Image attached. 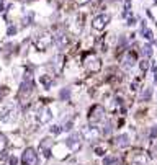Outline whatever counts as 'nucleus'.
<instances>
[{"label": "nucleus", "instance_id": "1", "mask_svg": "<svg viewBox=\"0 0 157 165\" xmlns=\"http://www.w3.org/2000/svg\"><path fill=\"white\" fill-rule=\"evenodd\" d=\"M82 65H83V69H85L87 72L95 74V72H98L100 69H102V61H100V57L95 54V52H87V54L83 56V59H82Z\"/></svg>", "mask_w": 157, "mask_h": 165}, {"label": "nucleus", "instance_id": "8", "mask_svg": "<svg viewBox=\"0 0 157 165\" xmlns=\"http://www.w3.org/2000/svg\"><path fill=\"white\" fill-rule=\"evenodd\" d=\"M110 23V15L106 13H102V15H97L95 18L92 20V28L95 31H102L106 28V25Z\"/></svg>", "mask_w": 157, "mask_h": 165}, {"label": "nucleus", "instance_id": "5", "mask_svg": "<svg viewBox=\"0 0 157 165\" xmlns=\"http://www.w3.org/2000/svg\"><path fill=\"white\" fill-rule=\"evenodd\" d=\"M82 136L85 138L87 142L95 144V142L100 141V136H102V132H100L98 128H95V126L90 124V126H85V128L82 129Z\"/></svg>", "mask_w": 157, "mask_h": 165}, {"label": "nucleus", "instance_id": "20", "mask_svg": "<svg viewBox=\"0 0 157 165\" xmlns=\"http://www.w3.org/2000/svg\"><path fill=\"white\" fill-rule=\"evenodd\" d=\"M7 149V138L3 134H0V154H3Z\"/></svg>", "mask_w": 157, "mask_h": 165}, {"label": "nucleus", "instance_id": "2", "mask_svg": "<svg viewBox=\"0 0 157 165\" xmlns=\"http://www.w3.org/2000/svg\"><path fill=\"white\" fill-rule=\"evenodd\" d=\"M18 116V108H16L15 103H7L0 108V121L8 124V123H13Z\"/></svg>", "mask_w": 157, "mask_h": 165}, {"label": "nucleus", "instance_id": "9", "mask_svg": "<svg viewBox=\"0 0 157 165\" xmlns=\"http://www.w3.org/2000/svg\"><path fill=\"white\" fill-rule=\"evenodd\" d=\"M52 139H49V138H44L43 141L39 142V150H41V154H43L46 159H49L51 157V149H52Z\"/></svg>", "mask_w": 157, "mask_h": 165}, {"label": "nucleus", "instance_id": "12", "mask_svg": "<svg viewBox=\"0 0 157 165\" xmlns=\"http://www.w3.org/2000/svg\"><path fill=\"white\" fill-rule=\"evenodd\" d=\"M52 39H54V43H56V46H57V49H62V48H65L69 44V38H67V34L65 33H62V31H59L56 36H52Z\"/></svg>", "mask_w": 157, "mask_h": 165}, {"label": "nucleus", "instance_id": "34", "mask_svg": "<svg viewBox=\"0 0 157 165\" xmlns=\"http://www.w3.org/2000/svg\"><path fill=\"white\" fill-rule=\"evenodd\" d=\"M152 71H154V72L157 74V65H154V69H152Z\"/></svg>", "mask_w": 157, "mask_h": 165}, {"label": "nucleus", "instance_id": "7", "mask_svg": "<svg viewBox=\"0 0 157 165\" xmlns=\"http://www.w3.org/2000/svg\"><path fill=\"white\" fill-rule=\"evenodd\" d=\"M65 144H67V147L72 150V152H79V150L82 149V136L77 134V132H74V134H71L67 139H65Z\"/></svg>", "mask_w": 157, "mask_h": 165}, {"label": "nucleus", "instance_id": "11", "mask_svg": "<svg viewBox=\"0 0 157 165\" xmlns=\"http://www.w3.org/2000/svg\"><path fill=\"white\" fill-rule=\"evenodd\" d=\"M129 165H147V157L144 152H132Z\"/></svg>", "mask_w": 157, "mask_h": 165}, {"label": "nucleus", "instance_id": "24", "mask_svg": "<svg viewBox=\"0 0 157 165\" xmlns=\"http://www.w3.org/2000/svg\"><path fill=\"white\" fill-rule=\"evenodd\" d=\"M33 18H34V15H33V13H28L25 18H23V26H28V25L33 22Z\"/></svg>", "mask_w": 157, "mask_h": 165}, {"label": "nucleus", "instance_id": "26", "mask_svg": "<svg viewBox=\"0 0 157 165\" xmlns=\"http://www.w3.org/2000/svg\"><path fill=\"white\" fill-rule=\"evenodd\" d=\"M8 92H10V90L7 88V87H0V100H3V98L8 95Z\"/></svg>", "mask_w": 157, "mask_h": 165}, {"label": "nucleus", "instance_id": "17", "mask_svg": "<svg viewBox=\"0 0 157 165\" xmlns=\"http://www.w3.org/2000/svg\"><path fill=\"white\" fill-rule=\"evenodd\" d=\"M151 97H152V88H151V87H146L144 92L141 93V100L147 101V100H151Z\"/></svg>", "mask_w": 157, "mask_h": 165}, {"label": "nucleus", "instance_id": "32", "mask_svg": "<svg viewBox=\"0 0 157 165\" xmlns=\"http://www.w3.org/2000/svg\"><path fill=\"white\" fill-rule=\"evenodd\" d=\"M124 3H126V10L131 8V0H124Z\"/></svg>", "mask_w": 157, "mask_h": 165}, {"label": "nucleus", "instance_id": "18", "mask_svg": "<svg viewBox=\"0 0 157 165\" xmlns=\"http://www.w3.org/2000/svg\"><path fill=\"white\" fill-rule=\"evenodd\" d=\"M142 54H144L146 57H151V56L154 54V49H152V44H146V46L142 48Z\"/></svg>", "mask_w": 157, "mask_h": 165}, {"label": "nucleus", "instance_id": "14", "mask_svg": "<svg viewBox=\"0 0 157 165\" xmlns=\"http://www.w3.org/2000/svg\"><path fill=\"white\" fill-rule=\"evenodd\" d=\"M62 67H64V56L62 54H57L52 57V69L54 72H61Z\"/></svg>", "mask_w": 157, "mask_h": 165}, {"label": "nucleus", "instance_id": "6", "mask_svg": "<svg viewBox=\"0 0 157 165\" xmlns=\"http://www.w3.org/2000/svg\"><path fill=\"white\" fill-rule=\"evenodd\" d=\"M22 164L23 165H38V154L33 147H28L22 154Z\"/></svg>", "mask_w": 157, "mask_h": 165}, {"label": "nucleus", "instance_id": "33", "mask_svg": "<svg viewBox=\"0 0 157 165\" xmlns=\"http://www.w3.org/2000/svg\"><path fill=\"white\" fill-rule=\"evenodd\" d=\"M18 2H22V3H30V2H33V0H18Z\"/></svg>", "mask_w": 157, "mask_h": 165}, {"label": "nucleus", "instance_id": "30", "mask_svg": "<svg viewBox=\"0 0 157 165\" xmlns=\"http://www.w3.org/2000/svg\"><path fill=\"white\" fill-rule=\"evenodd\" d=\"M8 165H16V157H10Z\"/></svg>", "mask_w": 157, "mask_h": 165}, {"label": "nucleus", "instance_id": "3", "mask_svg": "<svg viewBox=\"0 0 157 165\" xmlns=\"http://www.w3.org/2000/svg\"><path fill=\"white\" fill-rule=\"evenodd\" d=\"M52 43H54V39H52V36L49 33L38 34V36L34 38V41H33L34 48H36L38 51H46V49H49L52 46Z\"/></svg>", "mask_w": 157, "mask_h": 165}, {"label": "nucleus", "instance_id": "25", "mask_svg": "<svg viewBox=\"0 0 157 165\" xmlns=\"http://www.w3.org/2000/svg\"><path fill=\"white\" fill-rule=\"evenodd\" d=\"M105 152H106V147H105V146H98V147L95 149V154H97V155H105Z\"/></svg>", "mask_w": 157, "mask_h": 165}, {"label": "nucleus", "instance_id": "27", "mask_svg": "<svg viewBox=\"0 0 157 165\" xmlns=\"http://www.w3.org/2000/svg\"><path fill=\"white\" fill-rule=\"evenodd\" d=\"M15 33H16V28L15 26H8V30H7V36H13Z\"/></svg>", "mask_w": 157, "mask_h": 165}, {"label": "nucleus", "instance_id": "21", "mask_svg": "<svg viewBox=\"0 0 157 165\" xmlns=\"http://www.w3.org/2000/svg\"><path fill=\"white\" fill-rule=\"evenodd\" d=\"M103 164H105V165H120V160L113 159V157H105Z\"/></svg>", "mask_w": 157, "mask_h": 165}, {"label": "nucleus", "instance_id": "15", "mask_svg": "<svg viewBox=\"0 0 157 165\" xmlns=\"http://www.w3.org/2000/svg\"><path fill=\"white\" fill-rule=\"evenodd\" d=\"M115 146L120 147V149L128 147V146H129V136H128V134H120L116 139H115Z\"/></svg>", "mask_w": 157, "mask_h": 165}, {"label": "nucleus", "instance_id": "28", "mask_svg": "<svg viewBox=\"0 0 157 165\" xmlns=\"http://www.w3.org/2000/svg\"><path fill=\"white\" fill-rule=\"evenodd\" d=\"M151 138H152V139H156V138H157V124L151 129Z\"/></svg>", "mask_w": 157, "mask_h": 165}, {"label": "nucleus", "instance_id": "29", "mask_svg": "<svg viewBox=\"0 0 157 165\" xmlns=\"http://www.w3.org/2000/svg\"><path fill=\"white\" fill-rule=\"evenodd\" d=\"M75 3H77V5H85V3H89L90 0H74Z\"/></svg>", "mask_w": 157, "mask_h": 165}, {"label": "nucleus", "instance_id": "23", "mask_svg": "<svg viewBox=\"0 0 157 165\" xmlns=\"http://www.w3.org/2000/svg\"><path fill=\"white\" fill-rule=\"evenodd\" d=\"M69 95H71V90H69V88H62L61 93H59V98H61V100H67Z\"/></svg>", "mask_w": 157, "mask_h": 165}, {"label": "nucleus", "instance_id": "10", "mask_svg": "<svg viewBox=\"0 0 157 165\" xmlns=\"http://www.w3.org/2000/svg\"><path fill=\"white\" fill-rule=\"evenodd\" d=\"M51 119H52V113L48 106L41 108L38 111V121H39V124H48V123H51Z\"/></svg>", "mask_w": 157, "mask_h": 165}, {"label": "nucleus", "instance_id": "22", "mask_svg": "<svg viewBox=\"0 0 157 165\" xmlns=\"http://www.w3.org/2000/svg\"><path fill=\"white\" fill-rule=\"evenodd\" d=\"M62 131H64V128H62L61 124H54V126H51V132H52V134H61Z\"/></svg>", "mask_w": 157, "mask_h": 165}, {"label": "nucleus", "instance_id": "4", "mask_svg": "<svg viewBox=\"0 0 157 165\" xmlns=\"http://www.w3.org/2000/svg\"><path fill=\"white\" fill-rule=\"evenodd\" d=\"M103 118H105L103 106L102 105H93V106L90 108V111H89V123L92 126H97V124H100V123L103 121Z\"/></svg>", "mask_w": 157, "mask_h": 165}, {"label": "nucleus", "instance_id": "19", "mask_svg": "<svg viewBox=\"0 0 157 165\" xmlns=\"http://www.w3.org/2000/svg\"><path fill=\"white\" fill-rule=\"evenodd\" d=\"M149 67H151V62H149L147 59H144V61H141V62H139V69H141L142 72L149 71Z\"/></svg>", "mask_w": 157, "mask_h": 165}, {"label": "nucleus", "instance_id": "31", "mask_svg": "<svg viewBox=\"0 0 157 165\" xmlns=\"http://www.w3.org/2000/svg\"><path fill=\"white\" fill-rule=\"evenodd\" d=\"M126 25H128V26H134V25H136V20H134V18H129Z\"/></svg>", "mask_w": 157, "mask_h": 165}, {"label": "nucleus", "instance_id": "16", "mask_svg": "<svg viewBox=\"0 0 157 165\" xmlns=\"http://www.w3.org/2000/svg\"><path fill=\"white\" fill-rule=\"evenodd\" d=\"M39 82H41V85H43L46 90H49L51 87L54 85V80H52V77H51V75H46V74L39 77Z\"/></svg>", "mask_w": 157, "mask_h": 165}, {"label": "nucleus", "instance_id": "13", "mask_svg": "<svg viewBox=\"0 0 157 165\" xmlns=\"http://www.w3.org/2000/svg\"><path fill=\"white\" fill-rule=\"evenodd\" d=\"M134 64H136V57H134L132 52H126V54L121 57V65H123L124 69H131Z\"/></svg>", "mask_w": 157, "mask_h": 165}]
</instances>
